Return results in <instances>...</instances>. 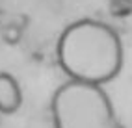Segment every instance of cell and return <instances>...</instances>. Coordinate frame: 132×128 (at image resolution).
I'll return each mask as SVG.
<instances>
[{
    "mask_svg": "<svg viewBox=\"0 0 132 128\" xmlns=\"http://www.w3.org/2000/svg\"><path fill=\"white\" fill-rule=\"evenodd\" d=\"M22 37V26H17V24H7L2 30V39L7 45H17Z\"/></svg>",
    "mask_w": 132,
    "mask_h": 128,
    "instance_id": "cell-5",
    "label": "cell"
},
{
    "mask_svg": "<svg viewBox=\"0 0 132 128\" xmlns=\"http://www.w3.org/2000/svg\"><path fill=\"white\" fill-rule=\"evenodd\" d=\"M54 128H127L102 85L69 80L50 100Z\"/></svg>",
    "mask_w": 132,
    "mask_h": 128,
    "instance_id": "cell-2",
    "label": "cell"
},
{
    "mask_svg": "<svg viewBox=\"0 0 132 128\" xmlns=\"http://www.w3.org/2000/svg\"><path fill=\"white\" fill-rule=\"evenodd\" d=\"M22 104L21 85L10 72H0V113L13 115Z\"/></svg>",
    "mask_w": 132,
    "mask_h": 128,
    "instance_id": "cell-3",
    "label": "cell"
},
{
    "mask_svg": "<svg viewBox=\"0 0 132 128\" xmlns=\"http://www.w3.org/2000/svg\"><path fill=\"white\" fill-rule=\"evenodd\" d=\"M108 10L113 17H128L132 13V0H110Z\"/></svg>",
    "mask_w": 132,
    "mask_h": 128,
    "instance_id": "cell-4",
    "label": "cell"
},
{
    "mask_svg": "<svg viewBox=\"0 0 132 128\" xmlns=\"http://www.w3.org/2000/svg\"><path fill=\"white\" fill-rule=\"evenodd\" d=\"M56 59L69 80L106 85L123 69V43L110 24L80 19L60 33Z\"/></svg>",
    "mask_w": 132,
    "mask_h": 128,
    "instance_id": "cell-1",
    "label": "cell"
}]
</instances>
